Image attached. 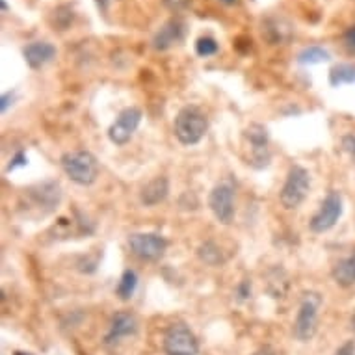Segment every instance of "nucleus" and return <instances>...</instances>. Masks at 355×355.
I'll use <instances>...</instances> for the list:
<instances>
[{"label": "nucleus", "instance_id": "1", "mask_svg": "<svg viewBox=\"0 0 355 355\" xmlns=\"http://www.w3.org/2000/svg\"><path fill=\"white\" fill-rule=\"evenodd\" d=\"M62 169L69 179L80 186H89L99 177V162L89 151H69L62 156Z\"/></svg>", "mask_w": 355, "mask_h": 355}, {"label": "nucleus", "instance_id": "2", "mask_svg": "<svg viewBox=\"0 0 355 355\" xmlns=\"http://www.w3.org/2000/svg\"><path fill=\"white\" fill-rule=\"evenodd\" d=\"M208 123H206L205 114L201 112L197 106H184L175 118V136L182 145L200 144L205 138Z\"/></svg>", "mask_w": 355, "mask_h": 355}, {"label": "nucleus", "instance_id": "3", "mask_svg": "<svg viewBox=\"0 0 355 355\" xmlns=\"http://www.w3.org/2000/svg\"><path fill=\"white\" fill-rule=\"evenodd\" d=\"M309 190H311V175H309V171L305 168H301V166H292L288 169L287 181H285V186L279 193L281 205L285 206L287 211L298 208L305 201Z\"/></svg>", "mask_w": 355, "mask_h": 355}, {"label": "nucleus", "instance_id": "4", "mask_svg": "<svg viewBox=\"0 0 355 355\" xmlns=\"http://www.w3.org/2000/svg\"><path fill=\"white\" fill-rule=\"evenodd\" d=\"M320 303H322V298L316 292H307L301 299L298 316H296V322H294V336L301 343H307L316 335Z\"/></svg>", "mask_w": 355, "mask_h": 355}, {"label": "nucleus", "instance_id": "5", "mask_svg": "<svg viewBox=\"0 0 355 355\" xmlns=\"http://www.w3.org/2000/svg\"><path fill=\"white\" fill-rule=\"evenodd\" d=\"M131 251L142 261H158L168 250V240L156 233H134L129 237Z\"/></svg>", "mask_w": 355, "mask_h": 355}, {"label": "nucleus", "instance_id": "6", "mask_svg": "<svg viewBox=\"0 0 355 355\" xmlns=\"http://www.w3.org/2000/svg\"><path fill=\"white\" fill-rule=\"evenodd\" d=\"M164 349L168 355H197L200 343L184 324H175L166 331Z\"/></svg>", "mask_w": 355, "mask_h": 355}, {"label": "nucleus", "instance_id": "7", "mask_svg": "<svg viewBox=\"0 0 355 355\" xmlns=\"http://www.w3.org/2000/svg\"><path fill=\"white\" fill-rule=\"evenodd\" d=\"M140 123H142V110L140 108L129 106L125 110H121L112 127L108 129L110 142L116 145H125L127 142H131L132 134L136 132Z\"/></svg>", "mask_w": 355, "mask_h": 355}, {"label": "nucleus", "instance_id": "8", "mask_svg": "<svg viewBox=\"0 0 355 355\" xmlns=\"http://www.w3.org/2000/svg\"><path fill=\"white\" fill-rule=\"evenodd\" d=\"M208 206L219 224L229 225L235 218V190L233 186L227 182H222L218 186L212 188L211 195H208Z\"/></svg>", "mask_w": 355, "mask_h": 355}, {"label": "nucleus", "instance_id": "9", "mask_svg": "<svg viewBox=\"0 0 355 355\" xmlns=\"http://www.w3.org/2000/svg\"><path fill=\"white\" fill-rule=\"evenodd\" d=\"M343 214V197L338 192H330L325 195V200L320 205V211L312 216L311 219V230L312 233H325L335 224Z\"/></svg>", "mask_w": 355, "mask_h": 355}, {"label": "nucleus", "instance_id": "10", "mask_svg": "<svg viewBox=\"0 0 355 355\" xmlns=\"http://www.w3.org/2000/svg\"><path fill=\"white\" fill-rule=\"evenodd\" d=\"M246 140L250 144L251 158L250 164L255 168H264L270 162V149H268V131L262 125H250L246 131Z\"/></svg>", "mask_w": 355, "mask_h": 355}, {"label": "nucleus", "instance_id": "11", "mask_svg": "<svg viewBox=\"0 0 355 355\" xmlns=\"http://www.w3.org/2000/svg\"><path fill=\"white\" fill-rule=\"evenodd\" d=\"M136 331H138L136 316L131 314V312H118V314L112 318L110 331H108V335H106L105 343L116 344L119 343L121 338H125V336L134 335Z\"/></svg>", "mask_w": 355, "mask_h": 355}, {"label": "nucleus", "instance_id": "12", "mask_svg": "<svg viewBox=\"0 0 355 355\" xmlns=\"http://www.w3.org/2000/svg\"><path fill=\"white\" fill-rule=\"evenodd\" d=\"M182 38H184V23L179 19H169L160 30L156 32L153 45L156 50H166L173 47L175 43H179Z\"/></svg>", "mask_w": 355, "mask_h": 355}, {"label": "nucleus", "instance_id": "13", "mask_svg": "<svg viewBox=\"0 0 355 355\" xmlns=\"http://www.w3.org/2000/svg\"><path fill=\"white\" fill-rule=\"evenodd\" d=\"M23 54H25L26 63L32 69H39L56 56V49L50 43H47V41H36V43L26 45Z\"/></svg>", "mask_w": 355, "mask_h": 355}, {"label": "nucleus", "instance_id": "14", "mask_svg": "<svg viewBox=\"0 0 355 355\" xmlns=\"http://www.w3.org/2000/svg\"><path fill=\"white\" fill-rule=\"evenodd\" d=\"M169 193V181L166 177H155L153 181H149L144 186L140 200L145 206H155L158 203H162Z\"/></svg>", "mask_w": 355, "mask_h": 355}, {"label": "nucleus", "instance_id": "15", "mask_svg": "<svg viewBox=\"0 0 355 355\" xmlns=\"http://www.w3.org/2000/svg\"><path fill=\"white\" fill-rule=\"evenodd\" d=\"M333 279H335L336 285H341V287L348 288V287H354L355 285V253H352L349 257L346 259H341V261L336 262L335 266H333Z\"/></svg>", "mask_w": 355, "mask_h": 355}, {"label": "nucleus", "instance_id": "16", "mask_svg": "<svg viewBox=\"0 0 355 355\" xmlns=\"http://www.w3.org/2000/svg\"><path fill=\"white\" fill-rule=\"evenodd\" d=\"M355 82V65L352 63H338L330 71V84L333 87L343 84H354Z\"/></svg>", "mask_w": 355, "mask_h": 355}, {"label": "nucleus", "instance_id": "17", "mask_svg": "<svg viewBox=\"0 0 355 355\" xmlns=\"http://www.w3.org/2000/svg\"><path fill=\"white\" fill-rule=\"evenodd\" d=\"M197 255H200L201 261L205 262V264H208V266H219V264H224L225 262V257L224 253H222V250L218 248V244L212 242V240L201 244L200 250H197Z\"/></svg>", "mask_w": 355, "mask_h": 355}, {"label": "nucleus", "instance_id": "18", "mask_svg": "<svg viewBox=\"0 0 355 355\" xmlns=\"http://www.w3.org/2000/svg\"><path fill=\"white\" fill-rule=\"evenodd\" d=\"M136 287H138L136 272H132V270H125L123 275H121V279H119L118 290H116V292H118L119 299L127 301V299L132 298V294H134Z\"/></svg>", "mask_w": 355, "mask_h": 355}, {"label": "nucleus", "instance_id": "19", "mask_svg": "<svg viewBox=\"0 0 355 355\" xmlns=\"http://www.w3.org/2000/svg\"><path fill=\"white\" fill-rule=\"evenodd\" d=\"M330 60V52L322 47H307L298 54V63L301 65H314V63H324Z\"/></svg>", "mask_w": 355, "mask_h": 355}, {"label": "nucleus", "instance_id": "20", "mask_svg": "<svg viewBox=\"0 0 355 355\" xmlns=\"http://www.w3.org/2000/svg\"><path fill=\"white\" fill-rule=\"evenodd\" d=\"M195 52L203 58H208V56H214L216 52H218V43H216V39L214 38H200L197 39V43H195Z\"/></svg>", "mask_w": 355, "mask_h": 355}, {"label": "nucleus", "instance_id": "21", "mask_svg": "<svg viewBox=\"0 0 355 355\" xmlns=\"http://www.w3.org/2000/svg\"><path fill=\"white\" fill-rule=\"evenodd\" d=\"M237 296L238 299H248L251 296V285H250V281H242L240 285H238L237 288Z\"/></svg>", "mask_w": 355, "mask_h": 355}, {"label": "nucleus", "instance_id": "22", "mask_svg": "<svg viewBox=\"0 0 355 355\" xmlns=\"http://www.w3.org/2000/svg\"><path fill=\"white\" fill-rule=\"evenodd\" d=\"M344 45L348 47L349 52H354L355 54V26L348 28L346 34H344Z\"/></svg>", "mask_w": 355, "mask_h": 355}, {"label": "nucleus", "instance_id": "23", "mask_svg": "<svg viewBox=\"0 0 355 355\" xmlns=\"http://www.w3.org/2000/svg\"><path fill=\"white\" fill-rule=\"evenodd\" d=\"M19 166H26V155L23 153V151L13 156L12 162H10V166H8V171H13V169L19 168Z\"/></svg>", "mask_w": 355, "mask_h": 355}, {"label": "nucleus", "instance_id": "24", "mask_svg": "<svg viewBox=\"0 0 355 355\" xmlns=\"http://www.w3.org/2000/svg\"><path fill=\"white\" fill-rule=\"evenodd\" d=\"M164 4H166L169 10H173V12H181V10H184L190 2H188V0H164Z\"/></svg>", "mask_w": 355, "mask_h": 355}, {"label": "nucleus", "instance_id": "25", "mask_svg": "<svg viewBox=\"0 0 355 355\" xmlns=\"http://www.w3.org/2000/svg\"><path fill=\"white\" fill-rule=\"evenodd\" d=\"M343 147L346 151H348L349 155H352V158L355 160V136H346L343 140Z\"/></svg>", "mask_w": 355, "mask_h": 355}, {"label": "nucleus", "instance_id": "26", "mask_svg": "<svg viewBox=\"0 0 355 355\" xmlns=\"http://www.w3.org/2000/svg\"><path fill=\"white\" fill-rule=\"evenodd\" d=\"M335 355H355V343H354V341H349V343L343 344L341 348L336 349Z\"/></svg>", "mask_w": 355, "mask_h": 355}, {"label": "nucleus", "instance_id": "27", "mask_svg": "<svg viewBox=\"0 0 355 355\" xmlns=\"http://www.w3.org/2000/svg\"><path fill=\"white\" fill-rule=\"evenodd\" d=\"M10 99H13L12 94L2 95V103H0V112H2V114L8 110V106H10Z\"/></svg>", "mask_w": 355, "mask_h": 355}, {"label": "nucleus", "instance_id": "28", "mask_svg": "<svg viewBox=\"0 0 355 355\" xmlns=\"http://www.w3.org/2000/svg\"><path fill=\"white\" fill-rule=\"evenodd\" d=\"M112 2L114 0H95V4H97V8H99L100 12H108V8H110Z\"/></svg>", "mask_w": 355, "mask_h": 355}, {"label": "nucleus", "instance_id": "29", "mask_svg": "<svg viewBox=\"0 0 355 355\" xmlns=\"http://www.w3.org/2000/svg\"><path fill=\"white\" fill-rule=\"evenodd\" d=\"M253 355H275V354L272 352V348H268V346H266V348H261L259 352H255Z\"/></svg>", "mask_w": 355, "mask_h": 355}, {"label": "nucleus", "instance_id": "30", "mask_svg": "<svg viewBox=\"0 0 355 355\" xmlns=\"http://www.w3.org/2000/svg\"><path fill=\"white\" fill-rule=\"evenodd\" d=\"M0 6H2V12H6V10H8L6 0H0Z\"/></svg>", "mask_w": 355, "mask_h": 355}, {"label": "nucleus", "instance_id": "31", "mask_svg": "<svg viewBox=\"0 0 355 355\" xmlns=\"http://www.w3.org/2000/svg\"><path fill=\"white\" fill-rule=\"evenodd\" d=\"M352 330L355 331V312H354V316H352Z\"/></svg>", "mask_w": 355, "mask_h": 355}, {"label": "nucleus", "instance_id": "32", "mask_svg": "<svg viewBox=\"0 0 355 355\" xmlns=\"http://www.w3.org/2000/svg\"><path fill=\"white\" fill-rule=\"evenodd\" d=\"M224 4H235V0H222Z\"/></svg>", "mask_w": 355, "mask_h": 355}, {"label": "nucleus", "instance_id": "33", "mask_svg": "<svg viewBox=\"0 0 355 355\" xmlns=\"http://www.w3.org/2000/svg\"><path fill=\"white\" fill-rule=\"evenodd\" d=\"M13 355H32V354H23V352H15Z\"/></svg>", "mask_w": 355, "mask_h": 355}]
</instances>
